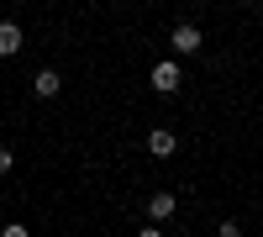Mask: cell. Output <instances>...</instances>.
I'll return each mask as SVG.
<instances>
[{
    "mask_svg": "<svg viewBox=\"0 0 263 237\" xmlns=\"http://www.w3.org/2000/svg\"><path fill=\"white\" fill-rule=\"evenodd\" d=\"M147 84H153L158 95H174V90L184 84V69H179L174 58H163V63H153V69H147Z\"/></svg>",
    "mask_w": 263,
    "mask_h": 237,
    "instance_id": "obj_1",
    "label": "cell"
},
{
    "mask_svg": "<svg viewBox=\"0 0 263 237\" xmlns=\"http://www.w3.org/2000/svg\"><path fill=\"white\" fill-rule=\"evenodd\" d=\"M200 42H205V32H200V27H190V21H179V27L168 32V48L179 53V58H184V53H200Z\"/></svg>",
    "mask_w": 263,
    "mask_h": 237,
    "instance_id": "obj_2",
    "label": "cell"
},
{
    "mask_svg": "<svg viewBox=\"0 0 263 237\" xmlns=\"http://www.w3.org/2000/svg\"><path fill=\"white\" fill-rule=\"evenodd\" d=\"M174 148H179V137H174L168 126H153V132H147V153L153 158H174Z\"/></svg>",
    "mask_w": 263,
    "mask_h": 237,
    "instance_id": "obj_3",
    "label": "cell"
},
{
    "mask_svg": "<svg viewBox=\"0 0 263 237\" xmlns=\"http://www.w3.org/2000/svg\"><path fill=\"white\" fill-rule=\"evenodd\" d=\"M32 90H37L42 100H58V95H63V74H58V69H37V79H32Z\"/></svg>",
    "mask_w": 263,
    "mask_h": 237,
    "instance_id": "obj_4",
    "label": "cell"
},
{
    "mask_svg": "<svg viewBox=\"0 0 263 237\" xmlns=\"http://www.w3.org/2000/svg\"><path fill=\"white\" fill-rule=\"evenodd\" d=\"M11 53H21V27L16 21H0V58H11Z\"/></svg>",
    "mask_w": 263,
    "mask_h": 237,
    "instance_id": "obj_5",
    "label": "cell"
},
{
    "mask_svg": "<svg viewBox=\"0 0 263 237\" xmlns=\"http://www.w3.org/2000/svg\"><path fill=\"white\" fill-rule=\"evenodd\" d=\"M174 206H179V200H174L168 190H158V195L147 200V216H153V222H168V216H174Z\"/></svg>",
    "mask_w": 263,
    "mask_h": 237,
    "instance_id": "obj_6",
    "label": "cell"
},
{
    "mask_svg": "<svg viewBox=\"0 0 263 237\" xmlns=\"http://www.w3.org/2000/svg\"><path fill=\"white\" fill-rule=\"evenodd\" d=\"M11 169H16V153H11L6 142H0V174H11Z\"/></svg>",
    "mask_w": 263,
    "mask_h": 237,
    "instance_id": "obj_7",
    "label": "cell"
}]
</instances>
